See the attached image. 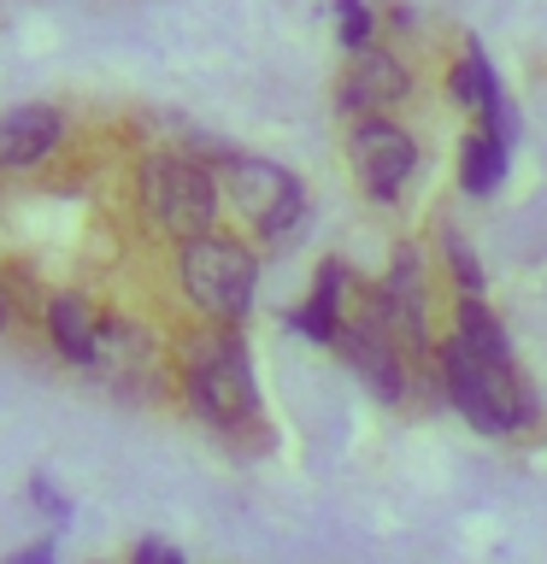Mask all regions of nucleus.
Returning a JSON list of instances; mask_svg holds the SVG:
<instances>
[{
  "instance_id": "nucleus-7",
  "label": "nucleus",
  "mask_w": 547,
  "mask_h": 564,
  "mask_svg": "<svg viewBox=\"0 0 547 564\" xmlns=\"http://www.w3.org/2000/svg\"><path fill=\"white\" fill-rule=\"evenodd\" d=\"M406 95H412V70H406L395 53L365 47V53H353L335 100H342V112H353V118H388V106H400Z\"/></svg>"
},
{
  "instance_id": "nucleus-9",
  "label": "nucleus",
  "mask_w": 547,
  "mask_h": 564,
  "mask_svg": "<svg viewBox=\"0 0 547 564\" xmlns=\"http://www.w3.org/2000/svg\"><path fill=\"white\" fill-rule=\"evenodd\" d=\"M65 135V118L53 106H12L0 118V165L7 171H24V165H42V159L60 148Z\"/></svg>"
},
{
  "instance_id": "nucleus-13",
  "label": "nucleus",
  "mask_w": 547,
  "mask_h": 564,
  "mask_svg": "<svg viewBox=\"0 0 547 564\" xmlns=\"http://www.w3.org/2000/svg\"><path fill=\"white\" fill-rule=\"evenodd\" d=\"M506 141L489 130V123H476V130L465 135V159H459V183H465V194H476V200H483V194H494L506 183Z\"/></svg>"
},
{
  "instance_id": "nucleus-18",
  "label": "nucleus",
  "mask_w": 547,
  "mask_h": 564,
  "mask_svg": "<svg viewBox=\"0 0 547 564\" xmlns=\"http://www.w3.org/2000/svg\"><path fill=\"white\" fill-rule=\"evenodd\" d=\"M30 500L42 506V511H47L53 523H71V500H65V494H60V488L47 482V476H35V482H30Z\"/></svg>"
},
{
  "instance_id": "nucleus-6",
  "label": "nucleus",
  "mask_w": 547,
  "mask_h": 564,
  "mask_svg": "<svg viewBox=\"0 0 547 564\" xmlns=\"http://www.w3.org/2000/svg\"><path fill=\"white\" fill-rule=\"evenodd\" d=\"M347 165L371 200H395L418 171V141L388 118H360L347 135Z\"/></svg>"
},
{
  "instance_id": "nucleus-17",
  "label": "nucleus",
  "mask_w": 547,
  "mask_h": 564,
  "mask_svg": "<svg viewBox=\"0 0 547 564\" xmlns=\"http://www.w3.org/2000/svg\"><path fill=\"white\" fill-rule=\"evenodd\" d=\"M335 30H342L347 53H365L371 47V7L365 0H335Z\"/></svg>"
},
{
  "instance_id": "nucleus-11",
  "label": "nucleus",
  "mask_w": 547,
  "mask_h": 564,
  "mask_svg": "<svg viewBox=\"0 0 547 564\" xmlns=\"http://www.w3.org/2000/svg\"><path fill=\"white\" fill-rule=\"evenodd\" d=\"M47 341L60 347V359L95 370V352H100V312L88 306L83 294H60V300L47 306Z\"/></svg>"
},
{
  "instance_id": "nucleus-21",
  "label": "nucleus",
  "mask_w": 547,
  "mask_h": 564,
  "mask_svg": "<svg viewBox=\"0 0 547 564\" xmlns=\"http://www.w3.org/2000/svg\"><path fill=\"white\" fill-rule=\"evenodd\" d=\"M0 329H7V300H0Z\"/></svg>"
},
{
  "instance_id": "nucleus-16",
  "label": "nucleus",
  "mask_w": 547,
  "mask_h": 564,
  "mask_svg": "<svg viewBox=\"0 0 547 564\" xmlns=\"http://www.w3.org/2000/svg\"><path fill=\"white\" fill-rule=\"evenodd\" d=\"M441 253H448V264H453V282H459V294L483 300V264H476V253L465 247V236H459V229H441Z\"/></svg>"
},
{
  "instance_id": "nucleus-4",
  "label": "nucleus",
  "mask_w": 547,
  "mask_h": 564,
  "mask_svg": "<svg viewBox=\"0 0 547 564\" xmlns=\"http://www.w3.org/2000/svg\"><path fill=\"white\" fill-rule=\"evenodd\" d=\"M183 294L201 306L212 324H242L254 312V282H259V264L242 241L229 236H201V241H183Z\"/></svg>"
},
{
  "instance_id": "nucleus-20",
  "label": "nucleus",
  "mask_w": 547,
  "mask_h": 564,
  "mask_svg": "<svg viewBox=\"0 0 547 564\" xmlns=\"http://www.w3.org/2000/svg\"><path fill=\"white\" fill-rule=\"evenodd\" d=\"M53 558H60V546H53V541H35V546H24V553H12L7 564H53Z\"/></svg>"
},
{
  "instance_id": "nucleus-10",
  "label": "nucleus",
  "mask_w": 547,
  "mask_h": 564,
  "mask_svg": "<svg viewBox=\"0 0 547 564\" xmlns=\"http://www.w3.org/2000/svg\"><path fill=\"white\" fill-rule=\"evenodd\" d=\"M342 294H347V264L324 259V264H318V282H312V300L300 312H289V329H300L318 347H335V341H342V329H347Z\"/></svg>"
},
{
  "instance_id": "nucleus-8",
  "label": "nucleus",
  "mask_w": 547,
  "mask_h": 564,
  "mask_svg": "<svg viewBox=\"0 0 547 564\" xmlns=\"http://www.w3.org/2000/svg\"><path fill=\"white\" fill-rule=\"evenodd\" d=\"M335 352L353 365V377H360L377 400H400L406 394V359H400V341L388 329H377L371 317H353L342 329V341Z\"/></svg>"
},
{
  "instance_id": "nucleus-14",
  "label": "nucleus",
  "mask_w": 547,
  "mask_h": 564,
  "mask_svg": "<svg viewBox=\"0 0 547 564\" xmlns=\"http://www.w3.org/2000/svg\"><path fill=\"white\" fill-rule=\"evenodd\" d=\"M453 341H459V347H471L476 359L512 365V341H506L501 317H494V312L483 306V300H471V294H459V312H453Z\"/></svg>"
},
{
  "instance_id": "nucleus-12",
  "label": "nucleus",
  "mask_w": 547,
  "mask_h": 564,
  "mask_svg": "<svg viewBox=\"0 0 547 564\" xmlns=\"http://www.w3.org/2000/svg\"><path fill=\"white\" fill-rule=\"evenodd\" d=\"M448 95L459 100V106H471L476 118H501L506 112V95H501V77H494V65H489V53L471 42V53L459 59L453 70H448Z\"/></svg>"
},
{
  "instance_id": "nucleus-2",
  "label": "nucleus",
  "mask_w": 547,
  "mask_h": 564,
  "mask_svg": "<svg viewBox=\"0 0 547 564\" xmlns=\"http://www.w3.org/2000/svg\"><path fill=\"white\" fill-rule=\"evenodd\" d=\"M436 365H441V394L459 405V417H465L471 430L512 435L536 417V400H529V388L518 382V365L476 359V352L459 347V341H441Z\"/></svg>"
},
{
  "instance_id": "nucleus-5",
  "label": "nucleus",
  "mask_w": 547,
  "mask_h": 564,
  "mask_svg": "<svg viewBox=\"0 0 547 564\" xmlns=\"http://www.w3.org/2000/svg\"><path fill=\"white\" fill-rule=\"evenodd\" d=\"M224 194L236 200V212L265 241H289V229H300V218H307V188H300V176L271 165V159H254V153H236L224 165Z\"/></svg>"
},
{
  "instance_id": "nucleus-19",
  "label": "nucleus",
  "mask_w": 547,
  "mask_h": 564,
  "mask_svg": "<svg viewBox=\"0 0 547 564\" xmlns=\"http://www.w3.org/2000/svg\"><path fill=\"white\" fill-rule=\"evenodd\" d=\"M130 564H183V553L165 546V541H141L136 553H130Z\"/></svg>"
},
{
  "instance_id": "nucleus-1",
  "label": "nucleus",
  "mask_w": 547,
  "mask_h": 564,
  "mask_svg": "<svg viewBox=\"0 0 547 564\" xmlns=\"http://www.w3.org/2000/svg\"><path fill=\"white\" fill-rule=\"evenodd\" d=\"M183 388L189 405L201 412L212 430H242L259 412V388H254V359H247L242 335L218 324L206 335H194L183 352Z\"/></svg>"
},
{
  "instance_id": "nucleus-3",
  "label": "nucleus",
  "mask_w": 547,
  "mask_h": 564,
  "mask_svg": "<svg viewBox=\"0 0 547 564\" xmlns=\"http://www.w3.org/2000/svg\"><path fill=\"white\" fill-rule=\"evenodd\" d=\"M141 206L176 241H201L218 224V176L194 153H153L141 165Z\"/></svg>"
},
{
  "instance_id": "nucleus-15",
  "label": "nucleus",
  "mask_w": 547,
  "mask_h": 564,
  "mask_svg": "<svg viewBox=\"0 0 547 564\" xmlns=\"http://www.w3.org/2000/svg\"><path fill=\"white\" fill-rule=\"evenodd\" d=\"M153 365V347L148 335H141L136 324H100V352H95V370H106V377H148Z\"/></svg>"
}]
</instances>
